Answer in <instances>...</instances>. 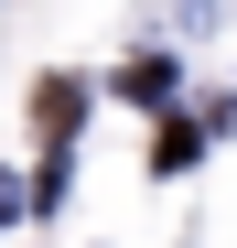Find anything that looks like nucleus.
Returning a JSON list of instances; mask_svg holds the SVG:
<instances>
[{
    "mask_svg": "<svg viewBox=\"0 0 237 248\" xmlns=\"http://www.w3.org/2000/svg\"><path fill=\"white\" fill-rule=\"evenodd\" d=\"M32 119H44V140H75V119H87V87H75V76H44V87H32Z\"/></svg>",
    "mask_w": 237,
    "mask_h": 248,
    "instance_id": "1",
    "label": "nucleus"
},
{
    "mask_svg": "<svg viewBox=\"0 0 237 248\" xmlns=\"http://www.w3.org/2000/svg\"><path fill=\"white\" fill-rule=\"evenodd\" d=\"M11 205H22V184H11V173H0V216H11Z\"/></svg>",
    "mask_w": 237,
    "mask_h": 248,
    "instance_id": "2",
    "label": "nucleus"
}]
</instances>
